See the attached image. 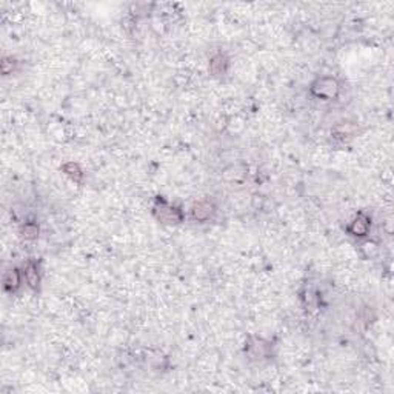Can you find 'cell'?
<instances>
[{"label": "cell", "mask_w": 394, "mask_h": 394, "mask_svg": "<svg viewBox=\"0 0 394 394\" xmlns=\"http://www.w3.org/2000/svg\"><path fill=\"white\" fill-rule=\"evenodd\" d=\"M154 213L157 214V219L164 223H179L182 220L180 211L167 202H157V205L154 206Z\"/></svg>", "instance_id": "2"}, {"label": "cell", "mask_w": 394, "mask_h": 394, "mask_svg": "<svg viewBox=\"0 0 394 394\" xmlns=\"http://www.w3.org/2000/svg\"><path fill=\"white\" fill-rule=\"evenodd\" d=\"M214 213V206L211 202L208 200H202V202H197L194 206H193V217L194 220H199V222H205L208 220Z\"/></svg>", "instance_id": "3"}, {"label": "cell", "mask_w": 394, "mask_h": 394, "mask_svg": "<svg viewBox=\"0 0 394 394\" xmlns=\"http://www.w3.org/2000/svg\"><path fill=\"white\" fill-rule=\"evenodd\" d=\"M24 277H25L27 284H28L33 290H36V288L39 287V282H40L37 265H34L33 262H30V264H28V265L25 267V270H24Z\"/></svg>", "instance_id": "6"}, {"label": "cell", "mask_w": 394, "mask_h": 394, "mask_svg": "<svg viewBox=\"0 0 394 394\" xmlns=\"http://www.w3.org/2000/svg\"><path fill=\"white\" fill-rule=\"evenodd\" d=\"M63 171H65V174H68L74 182H82V179H83V173H82V170H80V167L77 165V164H74V162H69V164H66V165H63Z\"/></svg>", "instance_id": "8"}, {"label": "cell", "mask_w": 394, "mask_h": 394, "mask_svg": "<svg viewBox=\"0 0 394 394\" xmlns=\"http://www.w3.org/2000/svg\"><path fill=\"white\" fill-rule=\"evenodd\" d=\"M20 284H22V274H20V271L19 270H10L8 273H7V276H5V279H4V288H5V291H10V293H14L19 287H20Z\"/></svg>", "instance_id": "5"}, {"label": "cell", "mask_w": 394, "mask_h": 394, "mask_svg": "<svg viewBox=\"0 0 394 394\" xmlns=\"http://www.w3.org/2000/svg\"><path fill=\"white\" fill-rule=\"evenodd\" d=\"M13 69H14V60H13V57H5V59L2 60V73H4L5 76H8V74L13 73Z\"/></svg>", "instance_id": "10"}, {"label": "cell", "mask_w": 394, "mask_h": 394, "mask_svg": "<svg viewBox=\"0 0 394 394\" xmlns=\"http://www.w3.org/2000/svg\"><path fill=\"white\" fill-rule=\"evenodd\" d=\"M311 92L320 99H334L339 94V83L333 77H320L311 85Z\"/></svg>", "instance_id": "1"}, {"label": "cell", "mask_w": 394, "mask_h": 394, "mask_svg": "<svg viewBox=\"0 0 394 394\" xmlns=\"http://www.w3.org/2000/svg\"><path fill=\"white\" fill-rule=\"evenodd\" d=\"M20 233H22V236H24L27 240H33V239H36V237L39 236V226H37L36 223L28 222V223H25V225L22 226Z\"/></svg>", "instance_id": "9"}, {"label": "cell", "mask_w": 394, "mask_h": 394, "mask_svg": "<svg viewBox=\"0 0 394 394\" xmlns=\"http://www.w3.org/2000/svg\"><path fill=\"white\" fill-rule=\"evenodd\" d=\"M226 66H228V60L222 56V54H217L211 59L210 62V69L214 76H220L226 71Z\"/></svg>", "instance_id": "7"}, {"label": "cell", "mask_w": 394, "mask_h": 394, "mask_svg": "<svg viewBox=\"0 0 394 394\" xmlns=\"http://www.w3.org/2000/svg\"><path fill=\"white\" fill-rule=\"evenodd\" d=\"M369 219L365 216V214H359L351 223H350V226H348V231L353 234V236H359V237H362V236H366V233H368V229H369Z\"/></svg>", "instance_id": "4"}]
</instances>
